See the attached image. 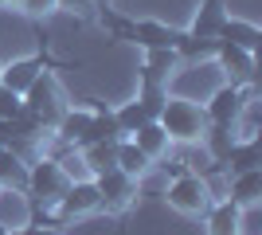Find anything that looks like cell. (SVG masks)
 Here are the masks:
<instances>
[{"label":"cell","instance_id":"6da1fadb","mask_svg":"<svg viewBox=\"0 0 262 235\" xmlns=\"http://www.w3.org/2000/svg\"><path fill=\"white\" fill-rule=\"evenodd\" d=\"M157 122L164 125L168 141H184V145H188V141H200V137H204V130H208V114H204V106H196L192 98H168Z\"/></svg>","mask_w":262,"mask_h":235},{"label":"cell","instance_id":"7a4b0ae2","mask_svg":"<svg viewBox=\"0 0 262 235\" xmlns=\"http://www.w3.org/2000/svg\"><path fill=\"white\" fill-rule=\"evenodd\" d=\"M67 184H71V177L63 173V165L55 161V157H43V161H35L32 168H28V188L39 196V200L55 204L59 196L67 192Z\"/></svg>","mask_w":262,"mask_h":235},{"label":"cell","instance_id":"3957f363","mask_svg":"<svg viewBox=\"0 0 262 235\" xmlns=\"http://www.w3.org/2000/svg\"><path fill=\"white\" fill-rule=\"evenodd\" d=\"M164 196H168V204L172 208H180V212H204L211 204L208 188H204V177H196V173H180V177L168 180V188H164Z\"/></svg>","mask_w":262,"mask_h":235},{"label":"cell","instance_id":"277c9868","mask_svg":"<svg viewBox=\"0 0 262 235\" xmlns=\"http://www.w3.org/2000/svg\"><path fill=\"white\" fill-rule=\"evenodd\" d=\"M247 98H251V90L223 87V90L211 94V102L204 106V114H208V122H215V125H235L239 114H243V106H247Z\"/></svg>","mask_w":262,"mask_h":235},{"label":"cell","instance_id":"5b68a950","mask_svg":"<svg viewBox=\"0 0 262 235\" xmlns=\"http://www.w3.org/2000/svg\"><path fill=\"white\" fill-rule=\"evenodd\" d=\"M98 184V196H102V208H125L133 200V192H137V180L129 173H121V168H106L94 177Z\"/></svg>","mask_w":262,"mask_h":235},{"label":"cell","instance_id":"8992f818","mask_svg":"<svg viewBox=\"0 0 262 235\" xmlns=\"http://www.w3.org/2000/svg\"><path fill=\"white\" fill-rule=\"evenodd\" d=\"M59 204H63V216H90L102 208V196H98V184L94 180H71L67 184V192L59 196Z\"/></svg>","mask_w":262,"mask_h":235},{"label":"cell","instance_id":"52a82bcc","mask_svg":"<svg viewBox=\"0 0 262 235\" xmlns=\"http://www.w3.org/2000/svg\"><path fill=\"white\" fill-rule=\"evenodd\" d=\"M215 59L227 67V75H231V87H247L254 78V51H243V47H235V44H223L219 39V47H215Z\"/></svg>","mask_w":262,"mask_h":235},{"label":"cell","instance_id":"ba28073f","mask_svg":"<svg viewBox=\"0 0 262 235\" xmlns=\"http://www.w3.org/2000/svg\"><path fill=\"white\" fill-rule=\"evenodd\" d=\"M125 32H129L133 44H141L145 51H149V47H176L180 35H184V32H172V28H164V24H157V20H141V24H133V28H125Z\"/></svg>","mask_w":262,"mask_h":235},{"label":"cell","instance_id":"9c48e42d","mask_svg":"<svg viewBox=\"0 0 262 235\" xmlns=\"http://www.w3.org/2000/svg\"><path fill=\"white\" fill-rule=\"evenodd\" d=\"M39 71H43V63H39V59H16V63H8V67L0 71V87H8V90H16V94H24V90L39 78Z\"/></svg>","mask_w":262,"mask_h":235},{"label":"cell","instance_id":"30bf717a","mask_svg":"<svg viewBox=\"0 0 262 235\" xmlns=\"http://www.w3.org/2000/svg\"><path fill=\"white\" fill-rule=\"evenodd\" d=\"M227 196H231V204H239V208L258 204V196H262V168L235 173V177H231V184H227Z\"/></svg>","mask_w":262,"mask_h":235},{"label":"cell","instance_id":"8fae6325","mask_svg":"<svg viewBox=\"0 0 262 235\" xmlns=\"http://www.w3.org/2000/svg\"><path fill=\"white\" fill-rule=\"evenodd\" d=\"M262 165V149L254 137H243V141H235V149L227 153V161H223V173H251V168Z\"/></svg>","mask_w":262,"mask_h":235},{"label":"cell","instance_id":"7c38bea8","mask_svg":"<svg viewBox=\"0 0 262 235\" xmlns=\"http://www.w3.org/2000/svg\"><path fill=\"white\" fill-rule=\"evenodd\" d=\"M133 145L141 149L145 157H149V161H157V157H164L168 153V145H172V141H168V134H164V125L161 122H145L141 130H137V134L129 137Z\"/></svg>","mask_w":262,"mask_h":235},{"label":"cell","instance_id":"4fadbf2b","mask_svg":"<svg viewBox=\"0 0 262 235\" xmlns=\"http://www.w3.org/2000/svg\"><path fill=\"white\" fill-rule=\"evenodd\" d=\"M235 125H215V122H208V130H204V149H208V157L215 161V165H223L227 161V153L235 149Z\"/></svg>","mask_w":262,"mask_h":235},{"label":"cell","instance_id":"5bb4252c","mask_svg":"<svg viewBox=\"0 0 262 235\" xmlns=\"http://www.w3.org/2000/svg\"><path fill=\"white\" fill-rule=\"evenodd\" d=\"M176 47H149V63L141 67V82H161L164 87V78L172 75L176 67Z\"/></svg>","mask_w":262,"mask_h":235},{"label":"cell","instance_id":"9a60e30c","mask_svg":"<svg viewBox=\"0 0 262 235\" xmlns=\"http://www.w3.org/2000/svg\"><path fill=\"white\" fill-rule=\"evenodd\" d=\"M215 39H223V44H235V47H243V51H254L262 35H258V28H254V24H243V20H231V16H227Z\"/></svg>","mask_w":262,"mask_h":235},{"label":"cell","instance_id":"2e32d148","mask_svg":"<svg viewBox=\"0 0 262 235\" xmlns=\"http://www.w3.org/2000/svg\"><path fill=\"white\" fill-rule=\"evenodd\" d=\"M28 188V165H24V157L16 149H0V188Z\"/></svg>","mask_w":262,"mask_h":235},{"label":"cell","instance_id":"e0dca14e","mask_svg":"<svg viewBox=\"0 0 262 235\" xmlns=\"http://www.w3.org/2000/svg\"><path fill=\"white\" fill-rule=\"evenodd\" d=\"M223 20H227V12H223V0H208V4H204V12L196 16V24H192V32H188V35H200V39H215L219 28H223Z\"/></svg>","mask_w":262,"mask_h":235},{"label":"cell","instance_id":"ac0fdd59","mask_svg":"<svg viewBox=\"0 0 262 235\" xmlns=\"http://www.w3.org/2000/svg\"><path fill=\"white\" fill-rule=\"evenodd\" d=\"M149 165H153V161H149V157H145L141 149L133 145L129 137H118V168H121V173H129V177L137 180V177H141V173H145Z\"/></svg>","mask_w":262,"mask_h":235},{"label":"cell","instance_id":"d6986e66","mask_svg":"<svg viewBox=\"0 0 262 235\" xmlns=\"http://www.w3.org/2000/svg\"><path fill=\"white\" fill-rule=\"evenodd\" d=\"M114 122H118V134L121 137H133L137 130H141L149 118H145V110H141V102L133 98V102H125L121 110H114Z\"/></svg>","mask_w":262,"mask_h":235},{"label":"cell","instance_id":"ffe728a7","mask_svg":"<svg viewBox=\"0 0 262 235\" xmlns=\"http://www.w3.org/2000/svg\"><path fill=\"white\" fill-rule=\"evenodd\" d=\"M215 47L219 39H200V35H180V44H176V55L180 59H215Z\"/></svg>","mask_w":262,"mask_h":235},{"label":"cell","instance_id":"44dd1931","mask_svg":"<svg viewBox=\"0 0 262 235\" xmlns=\"http://www.w3.org/2000/svg\"><path fill=\"white\" fill-rule=\"evenodd\" d=\"M235 224H239V204L219 200V208L211 212V235H235Z\"/></svg>","mask_w":262,"mask_h":235},{"label":"cell","instance_id":"7402d4cb","mask_svg":"<svg viewBox=\"0 0 262 235\" xmlns=\"http://www.w3.org/2000/svg\"><path fill=\"white\" fill-rule=\"evenodd\" d=\"M20 110H24V94H16V90H8V87H0V118H4V122H12Z\"/></svg>","mask_w":262,"mask_h":235},{"label":"cell","instance_id":"603a6c76","mask_svg":"<svg viewBox=\"0 0 262 235\" xmlns=\"http://www.w3.org/2000/svg\"><path fill=\"white\" fill-rule=\"evenodd\" d=\"M24 8L32 12V16H47V12H55L59 8V0H20Z\"/></svg>","mask_w":262,"mask_h":235},{"label":"cell","instance_id":"cb8c5ba5","mask_svg":"<svg viewBox=\"0 0 262 235\" xmlns=\"http://www.w3.org/2000/svg\"><path fill=\"white\" fill-rule=\"evenodd\" d=\"M20 235H55V227H43V224H24Z\"/></svg>","mask_w":262,"mask_h":235},{"label":"cell","instance_id":"d4e9b609","mask_svg":"<svg viewBox=\"0 0 262 235\" xmlns=\"http://www.w3.org/2000/svg\"><path fill=\"white\" fill-rule=\"evenodd\" d=\"M4 4H20V0H4Z\"/></svg>","mask_w":262,"mask_h":235},{"label":"cell","instance_id":"484cf974","mask_svg":"<svg viewBox=\"0 0 262 235\" xmlns=\"http://www.w3.org/2000/svg\"><path fill=\"white\" fill-rule=\"evenodd\" d=\"M0 235H12V231H0Z\"/></svg>","mask_w":262,"mask_h":235}]
</instances>
